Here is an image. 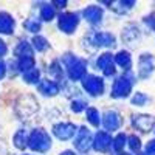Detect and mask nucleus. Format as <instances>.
Here are the masks:
<instances>
[{
	"label": "nucleus",
	"instance_id": "f257e3e1",
	"mask_svg": "<svg viewBox=\"0 0 155 155\" xmlns=\"http://www.w3.org/2000/svg\"><path fill=\"white\" fill-rule=\"evenodd\" d=\"M28 147L36 152H47L51 147V138L44 129H34L28 138Z\"/></svg>",
	"mask_w": 155,
	"mask_h": 155
},
{
	"label": "nucleus",
	"instance_id": "f03ea898",
	"mask_svg": "<svg viewBox=\"0 0 155 155\" xmlns=\"http://www.w3.org/2000/svg\"><path fill=\"white\" fill-rule=\"evenodd\" d=\"M64 62H65V65H67V71H68V76H70V79L73 81H79L84 78L85 74V62L82 59H78L74 54H65L64 56Z\"/></svg>",
	"mask_w": 155,
	"mask_h": 155
},
{
	"label": "nucleus",
	"instance_id": "7ed1b4c3",
	"mask_svg": "<svg viewBox=\"0 0 155 155\" xmlns=\"http://www.w3.org/2000/svg\"><path fill=\"white\" fill-rule=\"evenodd\" d=\"M132 82H134V78H130V76L118 78L112 87V96L113 98H126L132 90Z\"/></svg>",
	"mask_w": 155,
	"mask_h": 155
},
{
	"label": "nucleus",
	"instance_id": "20e7f679",
	"mask_svg": "<svg viewBox=\"0 0 155 155\" xmlns=\"http://www.w3.org/2000/svg\"><path fill=\"white\" fill-rule=\"evenodd\" d=\"M78 23H79V17H78V14H74V12H65V14L59 16V19H58V28L62 33L71 34V33H74Z\"/></svg>",
	"mask_w": 155,
	"mask_h": 155
},
{
	"label": "nucleus",
	"instance_id": "39448f33",
	"mask_svg": "<svg viewBox=\"0 0 155 155\" xmlns=\"http://www.w3.org/2000/svg\"><path fill=\"white\" fill-rule=\"evenodd\" d=\"M82 87L85 88V92H88L93 96H99L104 92V82H102V79L98 76H93V74L82 78Z\"/></svg>",
	"mask_w": 155,
	"mask_h": 155
},
{
	"label": "nucleus",
	"instance_id": "423d86ee",
	"mask_svg": "<svg viewBox=\"0 0 155 155\" xmlns=\"http://www.w3.org/2000/svg\"><path fill=\"white\" fill-rule=\"evenodd\" d=\"M92 144H93V141H92V134H90V130L87 127H81L79 130H78V137L74 140V147L82 153H87Z\"/></svg>",
	"mask_w": 155,
	"mask_h": 155
},
{
	"label": "nucleus",
	"instance_id": "0eeeda50",
	"mask_svg": "<svg viewBox=\"0 0 155 155\" xmlns=\"http://www.w3.org/2000/svg\"><path fill=\"white\" fill-rule=\"evenodd\" d=\"M132 124L141 132H149L155 126V118L150 115H137L132 118Z\"/></svg>",
	"mask_w": 155,
	"mask_h": 155
},
{
	"label": "nucleus",
	"instance_id": "6e6552de",
	"mask_svg": "<svg viewBox=\"0 0 155 155\" xmlns=\"http://www.w3.org/2000/svg\"><path fill=\"white\" fill-rule=\"evenodd\" d=\"M53 134L59 140H70L76 134V126L71 123H61L53 127Z\"/></svg>",
	"mask_w": 155,
	"mask_h": 155
},
{
	"label": "nucleus",
	"instance_id": "1a4fd4ad",
	"mask_svg": "<svg viewBox=\"0 0 155 155\" xmlns=\"http://www.w3.org/2000/svg\"><path fill=\"white\" fill-rule=\"evenodd\" d=\"M138 70L141 78H147L155 70V58L150 54H141L138 62Z\"/></svg>",
	"mask_w": 155,
	"mask_h": 155
},
{
	"label": "nucleus",
	"instance_id": "9d476101",
	"mask_svg": "<svg viewBox=\"0 0 155 155\" xmlns=\"http://www.w3.org/2000/svg\"><path fill=\"white\" fill-rule=\"evenodd\" d=\"M95 47H115V37L110 33H93L90 36Z\"/></svg>",
	"mask_w": 155,
	"mask_h": 155
},
{
	"label": "nucleus",
	"instance_id": "9b49d317",
	"mask_svg": "<svg viewBox=\"0 0 155 155\" xmlns=\"http://www.w3.org/2000/svg\"><path fill=\"white\" fill-rule=\"evenodd\" d=\"M98 67L104 71L106 76H112L115 73V58L110 53L101 54L98 59Z\"/></svg>",
	"mask_w": 155,
	"mask_h": 155
},
{
	"label": "nucleus",
	"instance_id": "f8f14e48",
	"mask_svg": "<svg viewBox=\"0 0 155 155\" xmlns=\"http://www.w3.org/2000/svg\"><path fill=\"white\" fill-rule=\"evenodd\" d=\"M102 124L107 130H116L121 126V116L115 110H107L102 116Z\"/></svg>",
	"mask_w": 155,
	"mask_h": 155
},
{
	"label": "nucleus",
	"instance_id": "ddd939ff",
	"mask_svg": "<svg viewBox=\"0 0 155 155\" xmlns=\"http://www.w3.org/2000/svg\"><path fill=\"white\" fill-rule=\"evenodd\" d=\"M112 144V138L107 132H98L93 138V147L98 150V152H106Z\"/></svg>",
	"mask_w": 155,
	"mask_h": 155
},
{
	"label": "nucleus",
	"instance_id": "4468645a",
	"mask_svg": "<svg viewBox=\"0 0 155 155\" xmlns=\"http://www.w3.org/2000/svg\"><path fill=\"white\" fill-rule=\"evenodd\" d=\"M25 109H27V116L33 115V113L37 112V109H39V107H37V101L33 98L30 104H27V96H22V98L19 99V102H17V106H16V110H17L19 116H22V118H23Z\"/></svg>",
	"mask_w": 155,
	"mask_h": 155
},
{
	"label": "nucleus",
	"instance_id": "2eb2a0df",
	"mask_svg": "<svg viewBox=\"0 0 155 155\" xmlns=\"http://www.w3.org/2000/svg\"><path fill=\"white\" fill-rule=\"evenodd\" d=\"M82 16L87 22L90 23H99L101 19H102V9L96 5H92V6H87L84 11H82Z\"/></svg>",
	"mask_w": 155,
	"mask_h": 155
},
{
	"label": "nucleus",
	"instance_id": "dca6fc26",
	"mask_svg": "<svg viewBox=\"0 0 155 155\" xmlns=\"http://www.w3.org/2000/svg\"><path fill=\"white\" fill-rule=\"evenodd\" d=\"M14 19L8 12H0V33L2 34H12L14 31Z\"/></svg>",
	"mask_w": 155,
	"mask_h": 155
},
{
	"label": "nucleus",
	"instance_id": "f3484780",
	"mask_svg": "<svg viewBox=\"0 0 155 155\" xmlns=\"http://www.w3.org/2000/svg\"><path fill=\"white\" fill-rule=\"evenodd\" d=\"M39 92H41L42 95H45V96H54L59 92V87L54 81L45 79V81H42L41 84H39Z\"/></svg>",
	"mask_w": 155,
	"mask_h": 155
},
{
	"label": "nucleus",
	"instance_id": "a211bd4d",
	"mask_svg": "<svg viewBox=\"0 0 155 155\" xmlns=\"http://www.w3.org/2000/svg\"><path fill=\"white\" fill-rule=\"evenodd\" d=\"M121 37H123L124 42L132 44V42H135V41H138V39H140V30L135 27V25H127V27L123 30Z\"/></svg>",
	"mask_w": 155,
	"mask_h": 155
},
{
	"label": "nucleus",
	"instance_id": "6ab92c4d",
	"mask_svg": "<svg viewBox=\"0 0 155 155\" xmlns=\"http://www.w3.org/2000/svg\"><path fill=\"white\" fill-rule=\"evenodd\" d=\"M14 54L19 56V59L25 58V56H33V47H31V44L25 42V41L19 42V45L14 48Z\"/></svg>",
	"mask_w": 155,
	"mask_h": 155
},
{
	"label": "nucleus",
	"instance_id": "aec40b11",
	"mask_svg": "<svg viewBox=\"0 0 155 155\" xmlns=\"http://www.w3.org/2000/svg\"><path fill=\"white\" fill-rule=\"evenodd\" d=\"M12 143H14V146L17 149H25L28 146V140H27V134H25V130H19L16 132L14 138H12Z\"/></svg>",
	"mask_w": 155,
	"mask_h": 155
},
{
	"label": "nucleus",
	"instance_id": "412c9836",
	"mask_svg": "<svg viewBox=\"0 0 155 155\" xmlns=\"http://www.w3.org/2000/svg\"><path fill=\"white\" fill-rule=\"evenodd\" d=\"M115 62L123 68H129L130 67V54H129L127 51H120V53L115 56Z\"/></svg>",
	"mask_w": 155,
	"mask_h": 155
},
{
	"label": "nucleus",
	"instance_id": "4be33fe9",
	"mask_svg": "<svg viewBox=\"0 0 155 155\" xmlns=\"http://www.w3.org/2000/svg\"><path fill=\"white\" fill-rule=\"evenodd\" d=\"M31 68H34V58L33 56H25V58H20L19 59V70L20 71L27 73Z\"/></svg>",
	"mask_w": 155,
	"mask_h": 155
},
{
	"label": "nucleus",
	"instance_id": "5701e85b",
	"mask_svg": "<svg viewBox=\"0 0 155 155\" xmlns=\"http://www.w3.org/2000/svg\"><path fill=\"white\" fill-rule=\"evenodd\" d=\"M39 78H41V73H39L37 68H31L30 71L23 73V81L28 82V84H36V82H39Z\"/></svg>",
	"mask_w": 155,
	"mask_h": 155
},
{
	"label": "nucleus",
	"instance_id": "b1692460",
	"mask_svg": "<svg viewBox=\"0 0 155 155\" xmlns=\"http://www.w3.org/2000/svg\"><path fill=\"white\" fill-rule=\"evenodd\" d=\"M54 8L51 5H44L42 9H41V19L45 20V22H50L51 19H54Z\"/></svg>",
	"mask_w": 155,
	"mask_h": 155
},
{
	"label": "nucleus",
	"instance_id": "393cba45",
	"mask_svg": "<svg viewBox=\"0 0 155 155\" xmlns=\"http://www.w3.org/2000/svg\"><path fill=\"white\" fill-rule=\"evenodd\" d=\"M87 120H88V123L92 124V126L98 127V126H99V123H101L98 110H96V109H93V107H90V109H87Z\"/></svg>",
	"mask_w": 155,
	"mask_h": 155
},
{
	"label": "nucleus",
	"instance_id": "a878e982",
	"mask_svg": "<svg viewBox=\"0 0 155 155\" xmlns=\"http://www.w3.org/2000/svg\"><path fill=\"white\" fill-rule=\"evenodd\" d=\"M33 47H34L37 51H45V50L48 48V42H47L45 37L36 36V37H33Z\"/></svg>",
	"mask_w": 155,
	"mask_h": 155
},
{
	"label": "nucleus",
	"instance_id": "bb28decb",
	"mask_svg": "<svg viewBox=\"0 0 155 155\" xmlns=\"http://www.w3.org/2000/svg\"><path fill=\"white\" fill-rule=\"evenodd\" d=\"M25 30L30 31V33L41 31V22L36 20V19H28L27 22H25Z\"/></svg>",
	"mask_w": 155,
	"mask_h": 155
},
{
	"label": "nucleus",
	"instance_id": "cd10ccee",
	"mask_svg": "<svg viewBox=\"0 0 155 155\" xmlns=\"http://www.w3.org/2000/svg\"><path fill=\"white\" fill-rule=\"evenodd\" d=\"M126 135L124 134H120L118 137H116L115 140H113V149L116 150V152H121V149L126 146Z\"/></svg>",
	"mask_w": 155,
	"mask_h": 155
},
{
	"label": "nucleus",
	"instance_id": "c85d7f7f",
	"mask_svg": "<svg viewBox=\"0 0 155 155\" xmlns=\"http://www.w3.org/2000/svg\"><path fill=\"white\" fill-rule=\"evenodd\" d=\"M146 102H147V96L144 93H135V96L132 98L134 106H144Z\"/></svg>",
	"mask_w": 155,
	"mask_h": 155
},
{
	"label": "nucleus",
	"instance_id": "c756f323",
	"mask_svg": "<svg viewBox=\"0 0 155 155\" xmlns=\"http://www.w3.org/2000/svg\"><path fill=\"white\" fill-rule=\"evenodd\" d=\"M129 147H130L134 152L140 150V147H141V141H140V138H138V137H135V135L129 137Z\"/></svg>",
	"mask_w": 155,
	"mask_h": 155
},
{
	"label": "nucleus",
	"instance_id": "7c9ffc66",
	"mask_svg": "<svg viewBox=\"0 0 155 155\" xmlns=\"http://www.w3.org/2000/svg\"><path fill=\"white\" fill-rule=\"evenodd\" d=\"M85 102L84 101H71V104H70V107H71V110L73 112H76V113H79V112H82L84 109H85Z\"/></svg>",
	"mask_w": 155,
	"mask_h": 155
},
{
	"label": "nucleus",
	"instance_id": "2f4dec72",
	"mask_svg": "<svg viewBox=\"0 0 155 155\" xmlns=\"http://www.w3.org/2000/svg\"><path fill=\"white\" fill-rule=\"evenodd\" d=\"M146 153L147 155H155V140L149 141V144L146 146Z\"/></svg>",
	"mask_w": 155,
	"mask_h": 155
},
{
	"label": "nucleus",
	"instance_id": "473e14b6",
	"mask_svg": "<svg viewBox=\"0 0 155 155\" xmlns=\"http://www.w3.org/2000/svg\"><path fill=\"white\" fill-rule=\"evenodd\" d=\"M144 22L149 25L150 28H155V14H150V16H147V17L144 19Z\"/></svg>",
	"mask_w": 155,
	"mask_h": 155
},
{
	"label": "nucleus",
	"instance_id": "72a5a7b5",
	"mask_svg": "<svg viewBox=\"0 0 155 155\" xmlns=\"http://www.w3.org/2000/svg\"><path fill=\"white\" fill-rule=\"evenodd\" d=\"M6 74V64L3 61H0V79H3Z\"/></svg>",
	"mask_w": 155,
	"mask_h": 155
},
{
	"label": "nucleus",
	"instance_id": "f704fd0d",
	"mask_svg": "<svg viewBox=\"0 0 155 155\" xmlns=\"http://www.w3.org/2000/svg\"><path fill=\"white\" fill-rule=\"evenodd\" d=\"M6 51H8V48H6V44H5L3 41H0V58H2V56H5V54H6Z\"/></svg>",
	"mask_w": 155,
	"mask_h": 155
},
{
	"label": "nucleus",
	"instance_id": "c9c22d12",
	"mask_svg": "<svg viewBox=\"0 0 155 155\" xmlns=\"http://www.w3.org/2000/svg\"><path fill=\"white\" fill-rule=\"evenodd\" d=\"M54 3H56L59 8H64V6L67 5V2H65V0H61V2H54Z\"/></svg>",
	"mask_w": 155,
	"mask_h": 155
},
{
	"label": "nucleus",
	"instance_id": "e433bc0d",
	"mask_svg": "<svg viewBox=\"0 0 155 155\" xmlns=\"http://www.w3.org/2000/svg\"><path fill=\"white\" fill-rule=\"evenodd\" d=\"M61 155H74L71 150H65V152H64V153H61Z\"/></svg>",
	"mask_w": 155,
	"mask_h": 155
},
{
	"label": "nucleus",
	"instance_id": "4c0bfd02",
	"mask_svg": "<svg viewBox=\"0 0 155 155\" xmlns=\"http://www.w3.org/2000/svg\"><path fill=\"white\" fill-rule=\"evenodd\" d=\"M120 155H129V153H120Z\"/></svg>",
	"mask_w": 155,
	"mask_h": 155
},
{
	"label": "nucleus",
	"instance_id": "58836bf2",
	"mask_svg": "<svg viewBox=\"0 0 155 155\" xmlns=\"http://www.w3.org/2000/svg\"><path fill=\"white\" fill-rule=\"evenodd\" d=\"M140 155H147V153H140Z\"/></svg>",
	"mask_w": 155,
	"mask_h": 155
}]
</instances>
